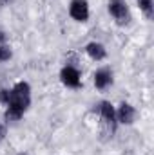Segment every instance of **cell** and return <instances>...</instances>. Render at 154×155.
<instances>
[{
  "label": "cell",
  "instance_id": "1",
  "mask_svg": "<svg viewBox=\"0 0 154 155\" xmlns=\"http://www.w3.org/2000/svg\"><path fill=\"white\" fill-rule=\"evenodd\" d=\"M29 107V85L27 83H18L13 90H9V101H7V119H18L24 114V110Z\"/></svg>",
  "mask_w": 154,
  "mask_h": 155
},
{
  "label": "cell",
  "instance_id": "2",
  "mask_svg": "<svg viewBox=\"0 0 154 155\" xmlns=\"http://www.w3.org/2000/svg\"><path fill=\"white\" fill-rule=\"evenodd\" d=\"M69 13L71 16L78 20V22H85L87 16H89V7H87V2L85 0H73L71 7H69Z\"/></svg>",
  "mask_w": 154,
  "mask_h": 155
},
{
  "label": "cell",
  "instance_id": "3",
  "mask_svg": "<svg viewBox=\"0 0 154 155\" xmlns=\"http://www.w3.org/2000/svg\"><path fill=\"white\" fill-rule=\"evenodd\" d=\"M109 11H111V15L114 16L116 20H120V22H123V18L127 16V5H125L123 0H111L109 2Z\"/></svg>",
  "mask_w": 154,
  "mask_h": 155
},
{
  "label": "cell",
  "instance_id": "4",
  "mask_svg": "<svg viewBox=\"0 0 154 155\" xmlns=\"http://www.w3.org/2000/svg\"><path fill=\"white\" fill-rule=\"evenodd\" d=\"M62 81L67 87H78L80 85V74H78V71H75L73 67H65L62 71Z\"/></svg>",
  "mask_w": 154,
  "mask_h": 155
},
{
  "label": "cell",
  "instance_id": "5",
  "mask_svg": "<svg viewBox=\"0 0 154 155\" xmlns=\"http://www.w3.org/2000/svg\"><path fill=\"white\" fill-rule=\"evenodd\" d=\"M118 119L121 121V123H132V119H134V108L131 107V105H127V103H123L121 107H120V110H118Z\"/></svg>",
  "mask_w": 154,
  "mask_h": 155
},
{
  "label": "cell",
  "instance_id": "6",
  "mask_svg": "<svg viewBox=\"0 0 154 155\" xmlns=\"http://www.w3.org/2000/svg\"><path fill=\"white\" fill-rule=\"evenodd\" d=\"M87 54L93 60H103L105 58V49L102 43H89L87 45Z\"/></svg>",
  "mask_w": 154,
  "mask_h": 155
},
{
  "label": "cell",
  "instance_id": "7",
  "mask_svg": "<svg viewBox=\"0 0 154 155\" xmlns=\"http://www.w3.org/2000/svg\"><path fill=\"white\" fill-rule=\"evenodd\" d=\"M111 83V72L109 71H98L94 74V85L96 88H105Z\"/></svg>",
  "mask_w": 154,
  "mask_h": 155
},
{
  "label": "cell",
  "instance_id": "8",
  "mask_svg": "<svg viewBox=\"0 0 154 155\" xmlns=\"http://www.w3.org/2000/svg\"><path fill=\"white\" fill-rule=\"evenodd\" d=\"M100 112H102V117L107 121V123H114V110H113V105L111 103H102L100 105Z\"/></svg>",
  "mask_w": 154,
  "mask_h": 155
},
{
  "label": "cell",
  "instance_id": "9",
  "mask_svg": "<svg viewBox=\"0 0 154 155\" xmlns=\"http://www.w3.org/2000/svg\"><path fill=\"white\" fill-rule=\"evenodd\" d=\"M9 58H11V51L5 45H0V61H5Z\"/></svg>",
  "mask_w": 154,
  "mask_h": 155
},
{
  "label": "cell",
  "instance_id": "10",
  "mask_svg": "<svg viewBox=\"0 0 154 155\" xmlns=\"http://www.w3.org/2000/svg\"><path fill=\"white\" fill-rule=\"evenodd\" d=\"M140 7L147 13V15H151V7H152V0H140Z\"/></svg>",
  "mask_w": 154,
  "mask_h": 155
},
{
  "label": "cell",
  "instance_id": "11",
  "mask_svg": "<svg viewBox=\"0 0 154 155\" xmlns=\"http://www.w3.org/2000/svg\"><path fill=\"white\" fill-rule=\"evenodd\" d=\"M0 101H4V103L9 101V90H0Z\"/></svg>",
  "mask_w": 154,
  "mask_h": 155
},
{
  "label": "cell",
  "instance_id": "12",
  "mask_svg": "<svg viewBox=\"0 0 154 155\" xmlns=\"http://www.w3.org/2000/svg\"><path fill=\"white\" fill-rule=\"evenodd\" d=\"M20 155H27V153H20Z\"/></svg>",
  "mask_w": 154,
  "mask_h": 155
},
{
  "label": "cell",
  "instance_id": "13",
  "mask_svg": "<svg viewBox=\"0 0 154 155\" xmlns=\"http://www.w3.org/2000/svg\"><path fill=\"white\" fill-rule=\"evenodd\" d=\"M0 134H2V130H0Z\"/></svg>",
  "mask_w": 154,
  "mask_h": 155
}]
</instances>
